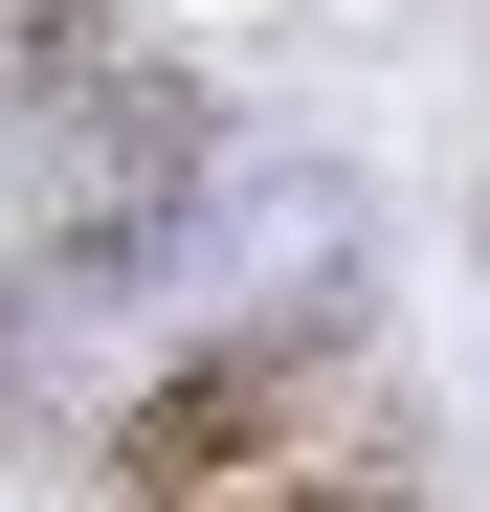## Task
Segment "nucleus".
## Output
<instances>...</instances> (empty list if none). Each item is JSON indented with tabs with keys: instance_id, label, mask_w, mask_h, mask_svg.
I'll list each match as a JSON object with an SVG mask.
<instances>
[{
	"instance_id": "1",
	"label": "nucleus",
	"mask_w": 490,
	"mask_h": 512,
	"mask_svg": "<svg viewBox=\"0 0 490 512\" xmlns=\"http://www.w3.org/2000/svg\"><path fill=\"white\" fill-rule=\"evenodd\" d=\"M335 379H357V334H335V312H245L223 357H179V379L112 423V512H223L245 468H290V446H312V401H335Z\"/></svg>"
},
{
	"instance_id": "2",
	"label": "nucleus",
	"mask_w": 490,
	"mask_h": 512,
	"mask_svg": "<svg viewBox=\"0 0 490 512\" xmlns=\"http://www.w3.org/2000/svg\"><path fill=\"white\" fill-rule=\"evenodd\" d=\"M23 112H112V0H0V134Z\"/></svg>"
},
{
	"instance_id": "3",
	"label": "nucleus",
	"mask_w": 490,
	"mask_h": 512,
	"mask_svg": "<svg viewBox=\"0 0 490 512\" xmlns=\"http://www.w3.org/2000/svg\"><path fill=\"white\" fill-rule=\"evenodd\" d=\"M223 512H424V446H401V423H357V446H290V468H245Z\"/></svg>"
}]
</instances>
